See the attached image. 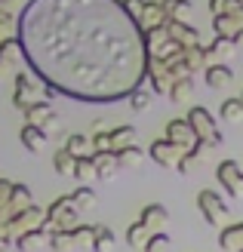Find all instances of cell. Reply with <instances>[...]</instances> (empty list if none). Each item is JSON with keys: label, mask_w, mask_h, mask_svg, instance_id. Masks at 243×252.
Returning <instances> with one entry per match:
<instances>
[{"label": "cell", "mask_w": 243, "mask_h": 252, "mask_svg": "<svg viewBox=\"0 0 243 252\" xmlns=\"http://www.w3.org/2000/svg\"><path fill=\"white\" fill-rule=\"evenodd\" d=\"M77 212H80V209L74 206L71 194L59 197V200H53V203H49V209H46L43 228H49V231H74V228H77Z\"/></svg>", "instance_id": "6da1fadb"}, {"label": "cell", "mask_w": 243, "mask_h": 252, "mask_svg": "<svg viewBox=\"0 0 243 252\" xmlns=\"http://www.w3.org/2000/svg\"><path fill=\"white\" fill-rule=\"evenodd\" d=\"M188 120H191V126H194L197 138H207V142H212V145H225V135L219 129V123H215V117L203 105L188 108Z\"/></svg>", "instance_id": "7a4b0ae2"}, {"label": "cell", "mask_w": 243, "mask_h": 252, "mask_svg": "<svg viewBox=\"0 0 243 252\" xmlns=\"http://www.w3.org/2000/svg\"><path fill=\"white\" fill-rule=\"evenodd\" d=\"M182 154H185V151L178 148V145H173L170 138H157V142H151V145H148V157L154 160L157 166H163V169H175V172H178Z\"/></svg>", "instance_id": "3957f363"}, {"label": "cell", "mask_w": 243, "mask_h": 252, "mask_svg": "<svg viewBox=\"0 0 243 252\" xmlns=\"http://www.w3.org/2000/svg\"><path fill=\"white\" fill-rule=\"evenodd\" d=\"M22 62H25V49L19 40H12V37H3L0 40V80L3 77H16L19 68H22Z\"/></svg>", "instance_id": "277c9868"}, {"label": "cell", "mask_w": 243, "mask_h": 252, "mask_svg": "<svg viewBox=\"0 0 243 252\" xmlns=\"http://www.w3.org/2000/svg\"><path fill=\"white\" fill-rule=\"evenodd\" d=\"M197 206H200V212H203V219H207L212 228H222V221H225V216H228V203L222 200V194H215V191H200L197 194Z\"/></svg>", "instance_id": "5b68a950"}, {"label": "cell", "mask_w": 243, "mask_h": 252, "mask_svg": "<svg viewBox=\"0 0 243 252\" xmlns=\"http://www.w3.org/2000/svg\"><path fill=\"white\" fill-rule=\"evenodd\" d=\"M215 179L231 197H243V169L237 160H222L215 166Z\"/></svg>", "instance_id": "8992f818"}, {"label": "cell", "mask_w": 243, "mask_h": 252, "mask_svg": "<svg viewBox=\"0 0 243 252\" xmlns=\"http://www.w3.org/2000/svg\"><path fill=\"white\" fill-rule=\"evenodd\" d=\"M16 93H12V105H16L22 114H25V108H28L31 102H37V93H40V86H37V80L31 77L28 71H19L16 77Z\"/></svg>", "instance_id": "52a82bcc"}, {"label": "cell", "mask_w": 243, "mask_h": 252, "mask_svg": "<svg viewBox=\"0 0 243 252\" xmlns=\"http://www.w3.org/2000/svg\"><path fill=\"white\" fill-rule=\"evenodd\" d=\"M145 80H148V86H151L154 93H160V95H170L173 77H170V71H166V62H163V59L148 56V74H145Z\"/></svg>", "instance_id": "ba28073f"}, {"label": "cell", "mask_w": 243, "mask_h": 252, "mask_svg": "<svg viewBox=\"0 0 243 252\" xmlns=\"http://www.w3.org/2000/svg\"><path fill=\"white\" fill-rule=\"evenodd\" d=\"M166 138H170L173 145H178L182 151L188 148H194L197 145V132H194V126H191V120H170L166 123Z\"/></svg>", "instance_id": "9c48e42d"}, {"label": "cell", "mask_w": 243, "mask_h": 252, "mask_svg": "<svg viewBox=\"0 0 243 252\" xmlns=\"http://www.w3.org/2000/svg\"><path fill=\"white\" fill-rule=\"evenodd\" d=\"M93 160H96V179L99 182H111L120 169L117 151H93Z\"/></svg>", "instance_id": "30bf717a"}, {"label": "cell", "mask_w": 243, "mask_h": 252, "mask_svg": "<svg viewBox=\"0 0 243 252\" xmlns=\"http://www.w3.org/2000/svg\"><path fill=\"white\" fill-rule=\"evenodd\" d=\"M49 237H53V231L40 224V228H31V231L19 234V237H16V249H22V252H34V249L46 246V243H49Z\"/></svg>", "instance_id": "8fae6325"}, {"label": "cell", "mask_w": 243, "mask_h": 252, "mask_svg": "<svg viewBox=\"0 0 243 252\" xmlns=\"http://www.w3.org/2000/svg\"><path fill=\"white\" fill-rule=\"evenodd\" d=\"M203 77H207V86L209 90H222L234 80V71L228 68V62H209L207 71H203Z\"/></svg>", "instance_id": "7c38bea8"}, {"label": "cell", "mask_w": 243, "mask_h": 252, "mask_svg": "<svg viewBox=\"0 0 243 252\" xmlns=\"http://www.w3.org/2000/svg\"><path fill=\"white\" fill-rule=\"evenodd\" d=\"M212 148H215L212 142H207V138H197V145H194V148H188L185 154H182V163H178V172H182V175H188L194 163H200V160H207V157H209V151H212Z\"/></svg>", "instance_id": "4fadbf2b"}, {"label": "cell", "mask_w": 243, "mask_h": 252, "mask_svg": "<svg viewBox=\"0 0 243 252\" xmlns=\"http://www.w3.org/2000/svg\"><path fill=\"white\" fill-rule=\"evenodd\" d=\"M166 31H170L173 40L185 43V46H197L200 43V34L191 28L188 22H182V19H166Z\"/></svg>", "instance_id": "5bb4252c"}, {"label": "cell", "mask_w": 243, "mask_h": 252, "mask_svg": "<svg viewBox=\"0 0 243 252\" xmlns=\"http://www.w3.org/2000/svg\"><path fill=\"white\" fill-rule=\"evenodd\" d=\"M243 28V12H228V16H212V31L215 37H231Z\"/></svg>", "instance_id": "9a60e30c"}, {"label": "cell", "mask_w": 243, "mask_h": 252, "mask_svg": "<svg viewBox=\"0 0 243 252\" xmlns=\"http://www.w3.org/2000/svg\"><path fill=\"white\" fill-rule=\"evenodd\" d=\"M19 138H22V145L31 151V154H40V151L46 148V132L40 129V126H34V123H25L22 126V132H19Z\"/></svg>", "instance_id": "2e32d148"}, {"label": "cell", "mask_w": 243, "mask_h": 252, "mask_svg": "<svg viewBox=\"0 0 243 252\" xmlns=\"http://www.w3.org/2000/svg\"><path fill=\"white\" fill-rule=\"evenodd\" d=\"M166 9H163V0H148V6L142 12V19H139V28H157V25H166Z\"/></svg>", "instance_id": "e0dca14e"}, {"label": "cell", "mask_w": 243, "mask_h": 252, "mask_svg": "<svg viewBox=\"0 0 243 252\" xmlns=\"http://www.w3.org/2000/svg\"><path fill=\"white\" fill-rule=\"evenodd\" d=\"M185 65H188V71L194 74V71H207V65H209V49L207 46H185Z\"/></svg>", "instance_id": "ac0fdd59"}, {"label": "cell", "mask_w": 243, "mask_h": 252, "mask_svg": "<svg viewBox=\"0 0 243 252\" xmlns=\"http://www.w3.org/2000/svg\"><path fill=\"white\" fill-rule=\"evenodd\" d=\"M139 219H142L148 228H151V234H154V231L163 228V221L170 219V212H166V206H160V203H148V206L142 209V216H139Z\"/></svg>", "instance_id": "d6986e66"}, {"label": "cell", "mask_w": 243, "mask_h": 252, "mask_svg": "<svg viewBox=\"0 0 243 252\" xmlns=\"http://www.w3.org/2000/svg\"><path fill=\"white\" fill-rule=\"evenodd\" d=\"M219 120H228V123H240L243 120V93L225 98L222 108H219Z\"/></svg>", "instance_id": "ffe728a7"}, {"label": "cell", "mask_w": 243, "mask_h": 252, "mask_svg": "<svg viewBox=\"0 0 243 252\" xmlns=\"http://www.w3.org/2000/svg\"><path fill=\"white\" fill-rule=\"evenodd\" d=\"M53 114H56V111L49 108L46 98H40V102H31L28 108H25V120L34 123V126H43V123H46L49 117H53Z\"/></svg>", "instance_id": "44dd1931"}, {"label": "cell", "mask_w": 243, "mask_h": 252, "mask_svg": "<svg viewBox=\"0 0 243 252\" xmlns=\"http://www.w3.org/2000/svg\"><path fill=\"white\" fill-rule=\"evenodd\" d=\"M219 246H222V249H234V252L243 249V221L222 228V234H219Z\"/></svg>", "instance_id": "7402d4cb"}, {"label": "cell", "mask_w": 243, "mask_h": 252, "mask_svg": "<svg viewBox=\"0 0 243 252\" xmlns=\"http://www.w3.org/2000/svg\"><path fill=\"white\" fill-rule=\"evenodd\" d=\"M136 126H114L111 129V151H123V148H130V145H136Z\"/></svg>", "instance_id": "603a6c76"}, {"label": "cell", "mask_w": 243, "mask_h": 252, "mask_svg": "<svg viewBox=\"0 0 243 252\" xmlns=\"http://www.w3.org/2000/svg\"><path fill=\"white\" fill-rule=\"evenodd\" d=\"M209 49V62H228V59H231L234 56V40H231V37H215V40L207 46Z\"/></svg>", "instance_id": "cb8c5ba5"}, {"label": "cell", "mask_w": 243, "mask_h": 252, "mask_svg": "<svg viewBox=\"0 0 243 252\" xmlns=\"http://www.w3.org/2000/svg\"><path fill=\"white\" fill-rule=\"evenodd\" d=\"M191 93H194V77H178L170 86V98H173L175 105H185L188 98H191Z\"/></svg>", "instance_id": "d4e9b609"}, {"label": "cell", "mask_w": 243, "mask_h": 252, "mask_svg": "<svg viewBox=\"0 0 243 252\" xmlns=\"http://www.w3.org/2000/svg\"><path fill=\"white\" fill-rule=\"evenodd\" d=\"M93 252H111L114 249V231L108 228V224H96V231H93Z\"/></svg>", "instance_id": "484cf974"}, {"label": "cell", "mask_w": 243, "mask_h": 252, "mask_svg": "<svg viewBox=\"0 0 243 252\" xmlns=\"http://www.w3.org/2000/svg\"><path fill=\"white\" fill-rule=\"evenodd\" d=\"M53 166L59 175H74V166H77V157L71 154L68 148H59L56 154H53Z\"/></svg>", "instance_id": "4316f807"}, {"label": "cell", "mask_w": 243, "mask_h": 252, "mask_svg": "<svg viewBox=\"0 0 243 252\" xmlns=\"http://www.w3.org/2000/svg\"><path fill=\"white\" fill-rule=\"evenodd\" d=\"M62 148H68L74 157H86V154H93V142H89L86 135H80V132H71L68 138H65V145Z\"/></svg>", "instance_id": "83f0119b"}, {"label": "cell", "mask_w": 243, "mask_h": 252, "mask_svg": "<svg viewBox=\"0 0 243 252\" xmlns=\"http://www.w3.org/2000/svg\"><path fill=\"white\" fill-rule=\"evenodd\" d=\"M148 237H151V228L139 219L136 224H130V231H126V243L130 246H136V249H145V243H148Z\"/></svg>", "instance_id": "f1b7e54d"}, {"label": "cell", "mask_w": 243, "mask_h": 252, "mask_svg": "<svg viewBox=\"0 0 243 252\" xmlns=\"http://www.w3.org/2000/svg\"><path fill=\"white\" fill-rule=\"evenodd\" d=\"M74 179H77L80 185H89V182L96 179V160H93V154L77 157V166H74Z\"/></svg>", "instance_id": "f546056e"}, {"label": "cell", "mask_w": 243, "mask_h": 252, "mask_svg": "<svg viewBox=\"0 0 243 252\" xmlns=\"http://www.w3.org/2000/svg\"><path fill=\"white\" fill-rule=\"evenodd\" d=\"M117 160H120V169H136L139 163L145 160V151L139 148V145H130V148L117 151Z\"/></svg>", "instance_id": "4dcf8cb0"}, {"label": "cell", "mask_w": 243, "mask_h": 252, "mask_svg": "<svg viewBox=\"0 0 243 252\" xmlns=\"http://www.w3.org/2000/svg\"><path fill=\"white\" fill-rule=\"evenodd\" d=\"M71 200H74V206H77V209H93L99 197H96V191L89 185H77L71 191Z\"/></svg>", "instance_id": "1f68e13d"}, {"label": "cell", "mask_w": 243, "mask_h": 252, "mask_svg": "<svg viewBox=\"0 0 243 252\" xmlns=\"http://www.w3.org/2000/svg\"><path fill=\"white\" fill-rule=\"evenodd\" d=\"M163 9H166V16L170 19H188L191 12H194V3L191 0H163Z\"/></svg>", "instance_id": "d6a6232c"}, {"label": "cell", "mask_w": 243, "mask_h": 252, "mask_svg": "<svg viewBox=\"0 0 243 252\" xmlns=\"http://www.w3.org/2000/svg\"><path fill=\"white\" fill-rule=\"evenodd\" d=\"M151 93H154V90H151V86H136V90L130 93V108L133 111H148L151 108Z\"/></svg>", "instance_id": "836d02e7"}, {"label": "cell", "mask_w": 243, "mask_h": 252, "mask_svg": "<svg viewBox=\"0 0 243 252\" xmlns=\"http://www.w3.org/2000/svg\"><path fill=\"white\" fill-rule=\"evenodd\" d=\"M212 16H228V12H243V0H209Z\"/></svg>", "instance_id": "e575fe53"}, {"label": "cell", "mask_w": 243, "mask_h": 252, "mask_svg": "<svg viewBox=\"0 0 243 252\" xmlns=\"http://www.w3.org/2000/svg\"><path fill=\"white\" fill-rule=\"evenodd\" d=\"M170 243H173V240H170L163 231H154V234L148 237V243H145L142 252H166V249H170Z\"/></svg>", "instance_id": "d590c367"}, {"label": "cell", "mask_w": 243, "mask_h": 252, "mask_svg": "<svg viewBox=\"0 0 243 252\" xmlns=\"http://www.w3.org/2000/svg\"><path fill=\"white\" fill-rule=\"evenodd\" d=\"M120 6H123V12L133 22H139V19H142V12H145V6H148V0H120Z\"/></svg>", "instance_id": "8d00e7d4"}, {"label": "cell", "mask_w": 243, "mask_h": 252, "mask_svg": "<svg viewBox=\"0 0 243 252\" xmlns=\"http://www.w3.org/2000/svg\"><path fill=\"white\" fill-rule=\"evenodd\" d=\"M89 142H93V151H111V129H96Z\"/></svg>", "instance_id": "74e56055"}, {"label": "cell", "mask_w": 243, "mask_h": 252, "mask_svg": "<svg viewBox=\"0 0 243 252\" xmlns=\"http://www.w3.org/2000/svg\"><path fill=\"white\" fill-rule=\"evenodd\" d=\"M93 231L96 224H77L71 234H74V243H93Z\"/></svg>", "instance_id": "f35d334b"}, {"label": "cell", "mask_w": 243, "mask_h": 252, "mask_svg": "<svg viewBox=\"0 0 243 252\" xmlns=\"http://www.w3.org/2000/svg\"><path fill=\"white\" fill-rule=\"evenodd\" d=\"M12 16H16V12H9V9H0V40H3V37L12 31Z\"/></svg>", "instance_id": "ab89813d"}, {"label": "cell", "mask_w": 243, "mask_h": 252, "mask_svg": "<svg viewBox=\"0 0 243 252\" xmlns=\"http://www.w3.org/2000/svg\"><path fill=\"white\" fill-rule=\"evenodd\" d=\"M40 129H43L49 138H53V135H59V129H62V120H59V114H53V117H49V120L40 126Z\"/></svg>", "instance_id": "60d3db41"}, {"label": "cell", "mask_w": 243, "mask_h": 252, "mask_svg": "<svg viewBox=\"0 0 243 252\" xmlns=\"http://www.w3.org/2000/svg\"><path fill=\"white\" fill-rule=\"evenodd\" d=\"M0 9H9V12L25 9V0H0Z\"/></svg>", "instance_id": "b9f144b4"}, {"label": "cell", "mask_w": 243, "mask_h": 252, "mask_svg": "<svg viewBox=\"0 0 243 252\" xmlns=\"http://www.w3.org/2000/svg\"><path fill=\"white\" fill-rule=\"evenodd\" d=\"M9 246H12V237L9 234H0V252H9Z\"/></svg>", "instance_id": "7bdbcfd3"}, {"label": "cell", "mask_w": 243, "mask_h": 252, "mask_svg": "<svg viewBox=\"0 0 243 252\" xmlns=\"http://www.w3.org/2000/svg\"><path fill=\"white\" fill-rule=\"evenodd\" d=\"M234 46H237V49H243V28L234 34Z\"/></svg>", "instance_id": "ee69618b"}, {"label": "cell", "mask_w": 243, "mask_h": 252, "mask_svg": "<svg viewBox=\"0 0 243 252\" xmlns=\"http://www.w3.org/2000/svg\"><path fill=\"white\" fill-rule=\"evenodd\" d=\"M237 252H243V249H237Z\"/></svg>", "instance_id": "f6af8a7d"}]
</instances>
